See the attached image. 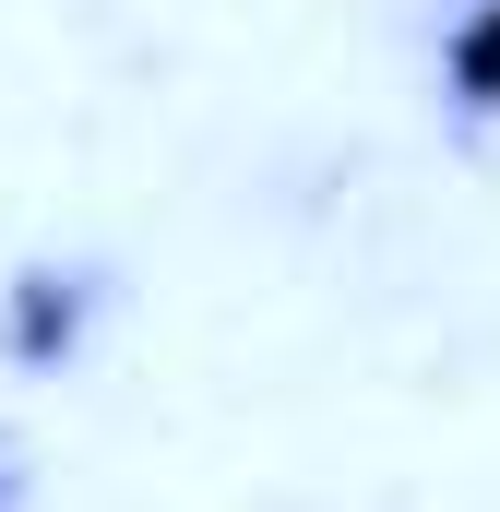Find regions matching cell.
<instances>
[{
	"label": "cell",
	"instance_id": "cell-2",
	"mask_svg": "<svg viewBox=\"0 0 500 512\" xmlns=\"http://www.w3.org/2000/svg\"><path fill=\"white\" fill-rule=\"evenodd\" d=\"M441 72H453V96H465V108H500V0H477V12L453 24Z\"/></svg>",
	"mask_w": 500,
	"mask_h": 512
},
{
	"label": "cell",
	"instance_id": "cell-1",
	"mask_svg": "<svg viewBox=\"0 0 500 512\" xmlns=\"http://www.w3.org/2000/svg\"><path fill=\"white\" fill-rule=\"evenodd\" d=\"M72 334H84V286L72 274H24L12 286V358L48 370V358H72Z\"/></svg>",
	"mask_w": 500,
	"mask_h": 512
}]
</instances>
